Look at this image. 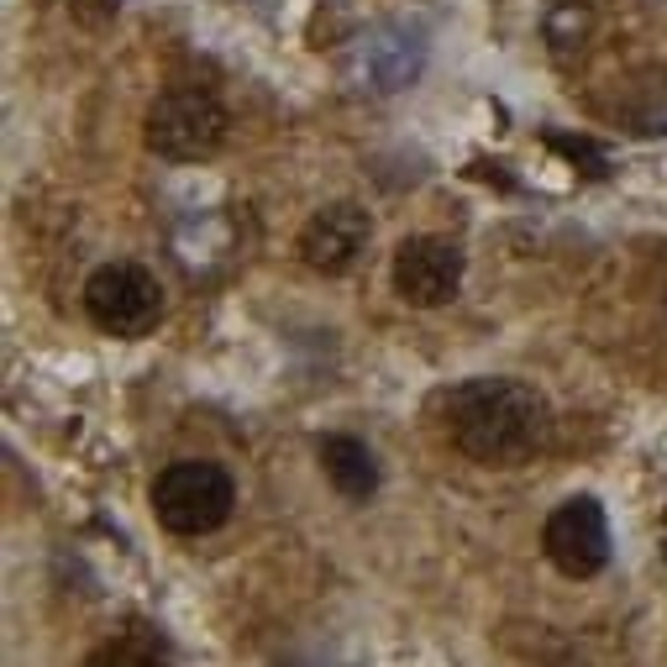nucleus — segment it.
<instances>
[{
	"instance_id": "nucleus-1",
	"label": "nucleus",
	"mask_w": 667,
	"mask_h": 667,
	"mask_svg": "<svg viewBox=\"0 0 667 667\" xmlns=\"http://www.w3.org/2000/svg\"><path fill=\"white\" fill-rule=\"evenodd\" d=\"M546 399L520 379H468L447 395V431L473 462L516 468L546 442Z\"/></svg>"
},
{
	"instance_id": "nucleus-2",
	"label": "nucleus",
	"mask_w": 667,
	"mask_h": 667,
	"mask_svg": "<svg viewBox=\"0 0 667 667\" xmlns=\"http://www.w3.org/2000/svg\"><path fill=\"white\" fill-rule=\"evenodd\" d=\"M237 505V489L226 479V468L215 462H169L152 484V516L174 536H211L215 526H226Z\"/></svg>"
},
{
	"instance_id": "nucleus-3",
	"label": "nucleus",
	"mask_w": 667,
	"mask_h": 667,
	"mask_svg": "<svg viewBox=\"0 0 667 667\" xmlns=\"http://www.w3.org/2000/svg\"><path fill=\"white\" fill-rule=\"evenodd\" d=\"M226 137V111L206 90H169L148 106V148L174 163L211 158Z\"/></svg>"
},
{
	"instance_id": "nucleus-4",
	"label": "nucleus",
	"mask_w": 667,
	"mask_h": 667,
	"mask_svg": "<svg viewBox=\"0 0 667 667\" xmlns=\"http://www.w3.org/2000/svg\"><path fill=\"white\" fill-rule=\"evenodd\" d=\"M85 310L100 332L111 336H143L158 326L163 316V289L148 269L137 263H106V269L90 273L85 284Z\"/></svg>"
},
{
	"instance_id": "nucleus-5",
	"label": "nucleus",
	"mask_w": 667,
	"mask_h": 667,
	"mask_svg": "<svg viewBox=\"0 0 667 667\" xmlns=\"http://www.w3.org/2000/svg\"><path fill=\"white\" fill-rule=\"evenodd\" d=\"M542 546L552 557V568L568 578H594L609 563V526L605 510L594 499H568L546 516Z\"/></svg>"
},
{
	"instance_id": "nucleus-6",
	"label": "nucleus",
	"mask_w": 667,
	"mask_h": 667,
	"mask_svg": "<svg viewBox=\"0 0 667 667\" xmlns=\"http://www.w3.org/2000/svg\"><path fill=\"white\" fill-rule=\"evenodd\" d=\"M457 284H462V252L453 243H442V237H410V243H399V252H395L399 300L431 310V305L453 300Z\"/></svg>"
},
{
	"instance_id": "nucleus-7",
	"label": "nucleus",
	"mask_w": 667,
	"mask_h": 667,
	"mask_svg": "<svg viewBox=\"0 0 667 667\" xmlns=\"http://www.w3.org/2000/svg\"><path fill=\"white\" fill-rule=\"evenodd\" d=\"M368 237H373V221L368 211L358 206H326V211H316L305 221L300 232V258L310 263L316 273H347L358 258H363Z\"/></svg>"
},
{
	"instance_id": "nucleus-8",
	"label": "nucleus",
	"mask_w": 667,
	"mask_h": 667,
	"mask_svg": "<svg viewBox=\"0 0 667 667\" xmlns=\"http://www.w3.org/2000/svg\"><path fill=\"white\" fill-rule=\"evenodd\" d=\"M425 63V42L410 27H379L373 37H363L358 48V79L368 90L379 95H395L405 90Z\"/></svg>"
},
{
	"instance_id": "nucleus-9",
	"label": "nucleus",
	"mask_w": 667,
	"mask_h": 667,
	"mask_svg": "<svg viewBox=\"0 0 667 667\" xmlns=\"http://www.w3.org/2000/svg\"><path fill=\"white\" fill-rule=\"evenodd\" d=\"M321 468L347 499H368L379 489V462L358 436H326L321 442Z\"/></svg>"
},
{
	"instance_id": "nucleus-10",
	"label": "nucleus",
	"mask_w": 667,
	"mask_h": 667,
	"mask_svg": "<svg viewBox=\"0 0 667 667\" xmlns=\"http://www.w3.org/2000/svg\"><path fill=\"white\" fill-rule=\"evenodd\" d=\"M552 148L568 152L573 163H589V174H605V152H594V143H583V137H552Z\"/></svg>"
}]
</instances>
